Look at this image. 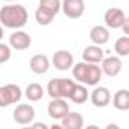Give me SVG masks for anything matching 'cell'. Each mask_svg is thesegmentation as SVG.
<instances>
[{
    "mask_svg": "<svg viewBox=\"0 0 129 129\" xmlns=\"http://www.w3.org/2000/svg\"><path fill=\"white\" fill-rule=\"evenodd\" d=\"M29 14L21 5H6L0 8V24L8 29H21L27 24Z\"/></svg>",
    "mask_w": 129,
    "mask_h": 129,
    "instance_id": "cell-1",
    "label": "cell"
},
{
    "mask_svg": "<svg viewBox=\"0 0 129 129\" xmlns=\"http://www.w3.org/2000/svg\"><path fill=\"white\" fill-rule=\"evenodd\" d=\"M72 77L87 86H96L102 78V69L101 66L95 63H86V62H80V63L74 64L72 68Z\"/></svg>",
    "mask_w": 129,
    "mask_h": 129,
    "instance_id": "cell-2",
    "label": "cell"
},
{
    "mask_svg": "<svg viewBox=\"0 0 129 129\" xmlns=\"http://www.w3.org/2000/svg\"><path fill=\"white\" fill-rule=\"evenodd\" d=\"M75 83L69 78H53L47 84V92L51 99H64L72 93Z\"/></svg>",
    "mask_w": 129,
    "mask_h": 129,
    "instance_id": "cell-3",
    "label": "cell"
},
{
    "mask_svg": "<svg viewBox=\"0 0 129 129\" xmlns=\"http://www.w3.org/2000/svg\"><path fill=\"white\" fill-rule=\"evenodd\" d=\"M21 96H23V92L17 84H6L0 87V108L17 104L21 99Z\"/></svg>",
    "mask_w": 129,
    "mask_h": 129,
    "instance_id": "cell-4",
    "label": "cell"
},
{
    "mask_svg": "<svg viewBox=\"0 0 129 129\" xmlns=\"http://www.w3.org/2000/svg\"><path fill=\"white\" fill-rule=\"evenodd\" d=\"M35 108L29 104H20L17 105V108L14 110L12 116H14V120L18 123V125H29L32 123L33 119H35Z\"/></svg>",
    "mask_w": 129,
    "mask_h": 129,
    "instance_id": "cell-5",
    "label": "cell"
},
{
    "mask_svg": "<svg viewBox=\"0 0 129 129\" xmlns=\"http://www.w3.org/2000/svg\"><path fill=\"white\" fill-rule=\"evenodd\" d=\"M62 9L68 18L78 20L80 17H83L86 5H84V0H63Z\"/></svg>",
    "mask_w": 129,
    "mask_h": 129,
    "instance_id": "cell-6",
    "label": "cell"
},
{
    "mask_svg": "<svg viewBox=\"0 0 129 129\" xmlns=\"http://www.w3.org/2000/svg\"><path fill=\"white\" fill-rule=\"evenodd\" d=\"M125 20H126L125 12L119 8H110L104 14V21H105L107 27H110V29H120L123 26Z\"/></svg>",
    "mask_w": 129,
    "mask_h": 129,
    "instance_id": "cell-7",
    "label": "cell"
},
{
    "mask_svg": "<svg viewBox=\"0 0 129 129\" xmlns=\"http://www.w3.org/2000/svg\"><path fill=\"white\" fill-rule=\"evenodd\" d=\"M30 45H32V38H30L29 33L17 30V32H14L9 36V47L17 50V51L27 50Z\"/></svg>",
    "mask_w": 129,
    "mask_h": 129,
    "instance_id": "cell-8",
    "label": "cell"
},
{
    "mask_svg": "<svg viewBox=\"0 0 129 129\" xmlns=\"http://www.w3.org/2000/svg\"><path fill=\"white\" fill-rule=\"evenodd\" d=\"M48 116L54 120H62L64 116L69 113V105L64 99H53L48 104Z\"/></svg>",
    "mask_w": 129,
    "mask_h": 129,
    "instance_id": "cell-9",
    "label": "cell"
},
{
    "mask_svg": "<svg viewBox=\"0 0 129 129\" xmlns=\"http://www.w3.org/2000/svg\"><path fill=\"white\" fill-rule=\"evenodd\" d=\"M53 64L59 71H68L74 66V56L66 50H59L53 56Z\"/></svg>",
    "mask_w": 129,
    "mask_h": 129,
    "instance_id": "cell-10",
    "label": "cell"
},
{
    "mask_svg": "<svg viewBox=\"0 0 129 129\" xmlns=\"http://www.w3.org/2000/svg\"><path fill=\"white\" fill-rule=\"evenodd\" d=\"M102 74H105L107 77H116L120 74L122 71V60L120 57H116V56H110V57H105L102 60Z\"/></svg>",
    "mask_w": 129,
    "mask_h": 129,
    "instance_id": "cell-11",
    "label": "cell"
},
{
    "mask_svg": "<svg viewBox=\"0 0 129 129\" xmlns=\"http://www.w3.org/2000/svg\"><path fill=\"white\" fill-rule=\"evenodd\" d=\"M90 101L98 108H105L111 102V93H110V90L107 87H98V89H95L92 92Z\"/></svg>",
    "mask_w": 129,
    "mask_h": 129,
    "instance_id": "cell-12",
    "label": "cell"
},
{
    "mask_svg": "<svg viewBox=\"0 0 129 129\" xmlns=\"http://www.w3.org/2000/svg\"><path fill=\"white\" fill-rule=\"evenodd\" d=\"M29 66L33 74L42 75V74L48 72V69H50V59L45 54H35L29 62Z\"/></svg>",
    "mask_w": 129,
    "mask_h": 129,
    "instance_id": "cell-13",
    "label": "cell"
},
{
    "mask_svg": "<svg viewBox=\"0 0 129 129\" xmlns=\"http://www.w3.org/2000/svg\"><path fill=\"white\" fill-rule=\"evenodd\" d=\"M105 51L99 47V45H89L84 48L83 51V60L86 63H101L105 57H104Z\"/></svg>",
    "mask_w": 129,
    "mask_h": 129,
    "instance_id": "cell-14",
    "label": "cell"
},
{
    "mask_svg": "<svg viewBox=\"0 0 129 129\" xmlns=\"http://www.w3.org/2000/svg\"><path fill=\"white\" fill-rule=\"evenodd\" d=\"M90 41L93 42V45H105L110 41V32L107 27L104 26H93L90 30Z\"/></svg>",
    "mask_w": 129,
    "mask_h": 129,
    "instance_id": "cell-15",
    "label": "cell"
},
{
    "mask_svg": "<svg viewBox=\"0 0 129 129\" xmlns=\"http://www.w3.org/2000/svg\"><path fill=\"white\" fill-rule=\"evenodd\" d=\"M62 126L63 129H83L84 126V119L80 113H68L62 119Z\"/></svg>",
    "mask_w": 129,
    "mask_h": 129,
    "instance_id": "cell-16",
    "label": "cell"
},
{
    "mask_svg": "<svg viewBox=\"0 0 129 129\" xmlns=\"http://www.w3.org/2000/svg\"><path fill=\"white\" fill-rule=\"evenodd\" d=\"M113 105L116 110H120V111H128L129 110V90L126 89H122V90H117L113 96Z\"/></svg>",
    "mask_w": 129,
    "mask_h": 129,
    "instance_id": "cell-17",
    "label": "cell"
},
{
    "mask_svg": "<svg viewBox=\"0 0 129 129\" xmlns=\"http://www.w3.org/2000/svg\"><path fill=\"white\" fill-rule=\"evenodd\" d=\"M87 98H89L87 89H86L83 84H75L74 89H72V93H71L69 99L74 101L75 104H84V102L87 101Z\"/></svg>",
    "mask_w": 129,
    "mask_h": 129,
    "instance_id": "cell-18",
    "label": "cell"
},
{
    "mask_svg": "<svg viewBox=\"0 0 129 129\" xmlns=\"http://www.w3.org/2000/svg\"><path fill=\"white\" fill-rule=\"evenodd\" d=\"M44 96V87L38 83H32L26 87V98L29 101H41Z\"/></svg>",
    "mask_w": 129,
    "mask_h": 129,
    "instance_id": "cell-19",
    "label": "cell"
},
{
    "mask_svg": "<svg viewBox=\"0 0 129 129\" xmlns=\"http://www.w3.org/2000/svg\"><path fill=\"white\" fill-rule=\"evenodd\" d=\"M54 17H56L54 14H51V12L42 9V8H39V6H38V9H36V12H35V20H36V23H38L39 26H48V24H51L53 20H54Z\"/></svg>",
    "mask_w": 129,
    "mask_h": 129,
    "instance_id": "cell-20",
    "label": "cell"
},
{
    "mask_svg": "<svg viewBox=\"0 0 129 129\" xmlns=\"http://www.w3.org/2000/svg\"><path fill=\"white\" fill-rule=\"evenodd\" d=\"M114 51L120 56V57H126L129 56V36H120L116 44H114Z\"/></svg>",
    "mask_w": 129,
    "mask_h": 129,
    "instance_id": "cell-21",
    "label": "cell"
},
{
    "mask_svg": "<svg viewBox=\"0 0 129 129\" xmlns=\"http://www.w3.org/2000/svg\"><path fill=\"white\" fill-rule=\"evenodd\" d=\"M39 8L57 15V12L62 9V2L60 0H39Z\"/></svg>",
    "mask_w": 129,
    "mask_h": 129,
    "instance_id": "cell-22",
    "label": "cell"
},
{
    "mask_svg": "<svg viewBox=\"0 0 129 129\" xmlns=\"http://www.w3.org/2000/svg\"><path fill=\"white\" fill-rule=\"evenodd\" d=\"M12 56L11 47L6 44H0V63H6Z\"/></svg>",
    "mask_w": 129,
    "mask_h": 129,
    "instance_id": "cell-23",
    "label": "cell"
},
{
    "mask_svg": "<svg viewBox=\"0 0 129 129\" xmlns=\"http://www.w3.org/2000/svg\"><path fill=\"white\" fill-rule=\"evenodd\" d=\"M120 29L123 30V33H125L126 36H129V17L126 18V20H125V23H123V26H122Z\"/></svg>",
    "mask_w": 129,
    "mask_h": 129,
    "instance_id": "cell-24",
    "label": "cell"
},
{
    "mask_svg": "<svg viewBox=\"0 0 129 129\" xmlns=\"http://www.w3.org/2000/svg\"><path fill=\"white\" fill-rule=\"evenodd\" d=\"M32 129H50L45 123H42V122H38V123H35L32 126Z\"/></svg>",
    "mask_w": 129,
    "mask_h": 129,
    "instance_id": "cell-25",
    "label": "cell"
},
{
    "mask_svg": "<svg viewBox=\"0 0 129 129\" xmlns=\"http://www.w3.org/2000/svg\"><path fill=\"white\" fill-rule=\"evenodd\" d=\"M105 129H120V126H119V125H116V123H110V125H107V126H105Z\"/></svg>",
    "mask_w": 129,
    "mask_h": 129,
    "instance_id": "cell-26",
    "label": "cell"
},
{
    "mask_svg": "<svg viewBox=\"0 0 129 129\" xmlns=\"http://www.w3.org/2000/svg\"><path fill=\"white\" fill-rule=\"evenodd\" d=\"M50 129H63V126H62V125H53Z\"/></svg>",
    "mask_w": 129,
    "mask_h": 129,
    "instance_id": "cell-27",
    "label": "cell"
},
{
    "mask_svg": "<svg viewBox=\"0 0 129 129\" xmlns=\"http://www.w3.org/2000/svg\"><path fill=\"white\" fill-rule=\"evenodd\" d=\"M3 39V26L0 24V41Z\"/></svg>",
    "mask_w": 129,
    "mask_h": 129,
    "instance_id": "cell-28",
    "label": "cell"
},
{
    "mask_svg": "<svg viewBox=\"0 0 129 129\" xmlns=\"http://www.w3.org/2000/svg\"><path fill=\"white\" fill-rule=\"evenodd\" d=\"M86 129H99V128H98L96 125H89V126H87Z\"/></svg>",
    "mask_w": 129,
    "mask_h": 129,
    "instance_id": "cell-29",
    "label": "cell"
},
{
    "mask_svg": "<svg viewBox=\"0 0 129 129\" xmlns=\"http://www.w3.org/2000/svg\"><path fill=\"white\" fill-rule=\"evenodd\" d=\"M21 129H32V128H29V126H24V128H21Z\"/></svg>",
    "mask_w": 129,
    "mask_h": 129,
    "instance_id": "cell-30",
    "label": "cell"
},
{
    "mask_svg": "<svg viewBox=\"0 0 129 129\" xmlns=\"http://www.w3.org/2000/svg\"><path fill=\"white\" fill-rule=\"evenodd\" d=\"M8 2H14V0H8Z\"/></svg>",
    "mask_w": 129,
    "mask_h": 129,
    "instance_id": "cell-31",
    "label": "cell"
}]
</instances>
